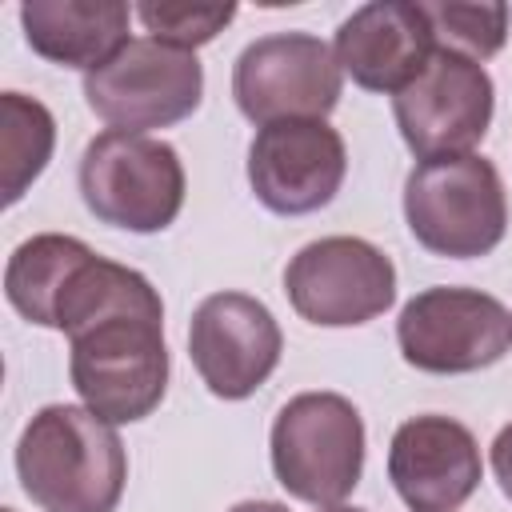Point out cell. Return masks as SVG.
Returning a JSON list of instances; mask_svg holds the SVG:
<instances>
[{
    "label": "cell",
    "instance_id": "6da1fadb",
    "mask_svg": "<svg viewBox=\"0 0 512 512\" xmlns=\"http://www.w3.org/2000/svg\"><path fill=\"white\" fill-rule=\"evenodd\" d=\"M52 328L72 344V388L108 424L152 416L168 388L164 304L128 264L88 256L60 292Z\"/></svg>",
    "mask_w": 512,
    "mask_h": 512
},
{
    "label": "cell",
    "instance_id": "7a4b0ae2",
    "mask_svg": "<svg viewBox=\"0 0 512 512\" xmlns=\"http://www.w3.org/2000/svg\"><path fill=\"white\" fill-rule=\"evenodd\" d=\"M16 472L40 512H116L128 456L116 428L92 408L48 404L20 432Z\"/></svg>",
    "mask_w": 512,
    "mask_h": 512
},
{
    "label": "cell",
    "instance_id": "3957f363",
    "mask_svg": "<svg viewBox=\"0 0 512 512\" xmlns=\"http://www.w3.org/2000/svg\"><path fill=\"white\" fill-rule=\"evenodd\" d=\"M404 220L436 256H488L508 228L504 180L496 164L476 152L420 160L404 180Z\"/></svg>",
    "mask_w": 512,
    "mask_h": 512
},
{
    "label": "cell",
    "instance_id": "277c9868",
    "mask_svg": "<svg viewBox=\"0 0 512 512\" xmlns=\"http://www.w3.org/2000/svg\"><path fill=\"white\" fill-rule=\"evenodd\" d=\"M364 468V420L340 392H300L272 420V472L304 504L336 508Z\"/></svg>",
    "mask_w": 512,
    "mask_h": 512
},
{
    "label": "cell",
    "instance_id": "5b68a950",
    "mask_svg": "<svg viewBox=\"0 0 512 512\" xmlns=\"http://www.w3.org/2000/svg\"><path fill=\"white\" fill-rule=\"evenodd\" d=\"M80 196L100 224L164 232L184 208V164L144 132H100L80 156Z\"/></svg>",
    "mask_w": 512,
    "mask_h": 512
},
{
    "label": "cell",
    "instance_id": "8992f818",
    "mask_svg": "<svg viewBox=\"0 0 512 512\" xmlns=\"http://www.w3.org/2000/svg\"><path fill=\"white\" fill-rule=\"evenodd\" d=\"M204 68L196 52L152 36L128 40L108 64L84 72L88 108L116 132H148L180 124L200 108Z\"/></svg>",
    "mask_w": 512,
    "mask_h": 512
},
{
    "label": "cell",
    "instance_id": "52a82bcc",
    "mask_svg": "<svg viewBox=\"0 0 512 512\" xmlns=\"http://www.w3.org/2000/svg\"><path fill=\"white\" fill-rule=\"evenodd\" d=\"M344 88L336 52L312 32H272L252 40L232 68L236 108L252 124L324 120Z\"/></svg>",
    "mask_w": 512,
    "mask_h": 512
},
{
    "label": "cell",
    "instance_id": "ba28073f",
    "mask_svg": "<svg viewBox=\"0 0 512 512\" xmlns=\"http://www.w3.org/2000/svg\"><path fill=\"white\" fill-rule=\"evenodd\" d=\"M400 352L412 368L436 376L480 372L508 352L512 316L508 308L476 288H424L396 320Z\"/></svg>",
    "mask_w": 512,
    "mask_h": 512
},
{
    "label": "cell",
    "instance_id": "9c48e42d",
    "mask_svg": "<svg viewBox=\"0 0 512 512\" xmlns=\"http://www.w3.org/2000/svg\"><path fill=\"white\" fill-rule=\"evenodd\" d=\"M284 292L308 324L352 328L376 320L396 300V268L360 236H324L288 260Z\"/></svg>",
    "mask_w": 512,
    "mask_h": 512
},
{
    "label": "cell",
    "instance_id": "30bf717a",
    "mask_svg": "<svg viewBox=\"0 0 512 512\" xmlns=\"http://www.w3.org/2000/svg\"><path fill=\"white\" fill-rule=\"evenodd\" d=\"M392 116L420 160L472 152L492 124V76L484 64L436 48L428 68L392 96Z\"/></svg>",
    "mask_w": 512,
    "mask_h": 512
},
{
    "label": "cell",
    "instance_id": "8fae6325",
    "mask_svg": "<svg viewBox=\"0 0 512 512\" xmlns=\"http://www.w3.org/2000/svg\"><path fill=\"white\" fill-rule=\"evenodd\" d=\"M344 172V140L324 120H276L248 144V184L256 200L280 216H308L332 204Z\"/></svg>",
    "mask_w": 512,
    "mask_h": 512
},
{
    "label": "cell",
    "instance_id": "7c38bea8",
    "mask_svg": "<svg viewBox=\"0 0 512 512\" xmlns=\"http://www.w3.org/2000/svg\"><path fill=\"white\" fill-rule=\"evenodd\" d=\"M284 336L276 316L244 292H212L188 324V356L220 400L252 396L280 364Z\"/></svg>",
    "mask_w": 512,
    "mask_h": 512
},
{
    "label": "cell",
    "instance_id": "4fadbf2b",
    "mask_svg": "<svg viewBox=\"0 0 512 512\" xmlns=\"http://www.w3.org/2000/svg\"><path fill=\"white\" fill-rule=\"evenodd\" d=\"M388 480L412 512H452L480 484V444L452 416H412L392 436Z\"/></svg>",
    "mask_w": 512,
    "mask_h": 512
},
{
    "label": "cell",
    "instance_id": "5bb4252c",
    "mask_svg": "<svg viewBox=\"0 0 512 512\" xmlns=\"http://www.w3.org/2000/svg\"><path fill=\"white\" fill-rule=\"evenodd\" d=\"M336 64L368 92H404L432 60L436 36L420 4L376 0L336 28Z\"/></svg>",
    "mask_w": 512,
    "mask_h": 512
},
{
    "label": "cell",
    "instance_id": "9a60e30c",
    "mask_svg": "<svg viewBox=\"0 0 512 512\" xmlns=\"http://www.w3.org/2000/svg\"><path fill=\"white\" fill-rule=\"evenodd\" d=\"M128 4L120 0H28L20 4V24L32 44L52 64L100 68L128 44Z\"/></svg>",
    "mask_w": 512,
    "mask_h": 512
},
{
    "label": "cell",
    "instance_id": "2e32d148",
    "mask_svg": "<svg viewBox=\"0 0 512 512\" xmlns=\"http://www.w3.org/2000/svg\"><path fill=\"white\" fill-rule=\"evenodd\" d=\"M88 256H92V248L84 240H76V236L40 232V236L24 240L8 256V268H4V296H8V304L24 320H32L40 328H52L60 292H64V284L72 280V272Z\"/></svg>",
    "mask_w": 512,
    "mask_h": 512
},
{
    "label": "cell",
    "instance_id": "e0dca14e",
    "mask_svg": "<svg viewBox=\"0 0 512 512\" xmlns=\"http://www.w3.org/2000/svg\"><path fill=\"white\" fill-rule=\"evenodd\" d=\"M56 144V120L52 112L24 96L4 92L0 96V172H4V204H16L24 188L48 168Z\"/></svg>",
    "mask_w": 512,
    "mask_h": 512
},
{
    "label": "cell",
    "instance_id": "ac0fdd59",
    "mask_svg": "<svg viewBox=\"0 0 512 512\" xmlns=\"http://www.w3.org/2000/svg\"><path fill=\"white\" fill-rule=\"evenodd\" d=\"M428 24H432V36H436V48H452L468 60H488L504 48L508 40V4H420Z\"/></svg>",
    "mask_w": 512,
    "mask_h": 512
},
{
    "label": "cell",
    "instance_id": "d6986e66",
    "mask_svg": "<svg viewBox=\"0 0 512 512\" xmlns=\"http://www.w3.org/2000/svg\"><path fill=\"white\" fill-rule=\"evenodd\" d=\"M136 16L152 32V40L192 52L196 44H208L216 32L232 24L236 4H164V0L156 4L148 0L136 8Z\"/></svg>",
    "mask_w": 512,
    "mask_h": 512
},
{
    "label": "cell",
    "instance_id": "ffe728a7",
    "mask_svg": "<svg viewBox=\"0 0 512 512\" xmlns=\"http://www.w3.org/2000/svg\"><path fill=\"white\" fill-rule=\"evenodd\" d=\"M492 472L500 480V492L512 500V424H504L492 440Z\"/></svg>",
    "mask_w": 512,
    "mask_h": 512
},
{
    "label": "cell",
    "instance_id": "44dd1931",
    "mask_svg": "<svg viewBox=\"0 0 512 512\" xmlns=\"http://www.w3.org/2000/svg\"><path fill=\"white\" fill-rule=\"evenodd\" d=\"M228 512H288V508L276 504V500H244V504H236V508H228Z\"/></svg>",
    "mask_w": 512,
    "mask_h": 512
},
{
    "label": "cell",
    "instance_id": "7402d4cb",
    "mask_svg": "<svg viewBox=\"0 0 512 512\" xmlns=\"http://www.w3.org/2000/svg\"><path fill=\"white\" fill-rule=\"evenodd\" d=\"M320 512H360V508H340V504H336V508H320Z\"/></svg>",
    "mask_w": 512,
    "mask_h": 512
},
{
    "label": "cell",
    "instance_id": "603a6c76",
    "mask_svg": "<svg viewBox=\"0 0 512 512\" xmlns=\"http://www.w3.org/2000/svg\"><path fill=\"white\" fill-rule=\"evenodd\" d=\"M4 512H12V508H4Z\"/></svg>",
    "mask_w": 512,
    "mask_h": 512
}]
</instances>
